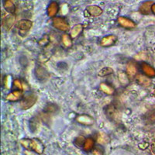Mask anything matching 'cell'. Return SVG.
Segmentation results:
<instances>
[{
    "label": "cell",
    "mask_w": 155,
    "mask_h": 155,
    "mask_svg": "<svg viewBox=\"0 0 155 155\" xmlns=\"http://www.w3.org/2000/svg\"><path fill=\"white\" fill-rule=\"evenodd\" d=\"M38 99V96L34 93H30L23 97L19 102V106L23 110H27L35 105Z\"/></svg>",
    "instance_id": "cell-1"
},
{
    "label": "cell",
    "mask_w": 155,
    "mask_h": 155,
    "mask_svg": "<svg viewBox=\"0 0 155 155\" xmlns=\"http://www.w3.org/2000/svg\"><path fill=\"white\" fill-rule=\"evenodd\" d=\"M29 150H34V151L39 153V154H41L44 150V146L40 140L30 139V143Z\"/></svg>",
    "instance_id": "cell-2"
},
{
    "label": "cell",
    "mask_w": 155,
    "mask_h": 155,
    "mask_svg": "<svg viewBox=\"0 0 155 155\" xmlns=\"http://www.w3.org/2000/svg\"><path fill=\"white\" fill-rule=\"evenodd\" d=\"M117 41H118V37L116 35L110 34L101 39L100 45L103 48H109V47L113 46Z\"/></svg>",
    "instance_id": "cell-3"
},
{
    "label": "cell",
    "mask_w": 155,
    "mask_h": 155,
    "mask_svg": "<svg viewBox=\"0 0 155 155\" xmlns=\"http://www.w3.org/2000/svg\"><path fill=\"white\" fill-rule=\"evenodd\" d=\"M75 120L77 121V123L84 126H92L95 123V120L92 116L87 114L78 115L76 117Z\"/></svg>",
    "instance_id": "cell-4"
},
{
    "label": "cell",
    "mask_w": 155,
    "mask_h": 155,
    "mask_svg": "<svg viewBox=\"0 0 155 155\" xmlns=\"http://www.w3.org/2000/svg\"><path fill=\"white\" fill-rule=\"evenodd\" d=\"M53 26L54 28L57 29V30L64 32L68 31V30H69V29H70L68 23L64 19H61V18H56V19H54Z\"/></svg>",
    "instance_id": "cell-5"
},
{
    "label": "cell",
    "mask_w": 155,
    "mask_h": 155,
    "mask_svg": "<svg viewBox=\"0 0 155 155\" xmlns=\"http://www.w3.org/2000/svg\"><path fill=\"white\" fill-rule=\"evenodd\" d=\"M126 73L130 80L136 78V76L137 75V67L136 63H134V61L129 62L126 67Z\"/></svg>",
    "instance_id": "cell-6"
},
{
    "label": "cell",
    "mask_w": 155,
    "mask_h": 155,
    "mask_svg": "<svg viewBox=\"0 0 155 155\" xmlns=\"http://www.w3.org/2000/svg\"><path fill=\"white\" fill-rule=\"evenodd\" d=\"M140 67L141 71L144 74L145 76H147V78H150L155 77V69L151 65H150L149 64L143 62V63L141 64Z\"/></svg>",
    "instance_id": "cell-7"
},
{
    "label": "cell",
    "mask_w": 155,
    "mask_h": 155,
    "mask_svg": "<svg viewBox=\"0 0 155 155\" xmlns=\"http://www.w3.org/2000/svg\"><path fill=\"white\" fill-rule=\"evenodd\" d=\"M23 99V92L20 90H15L5 96V100L9 102H17Z\"/></svg>",
    "instance_id": "cell-8"
},
{
    "label": "cell",
    "mask_w": 155,
    "mask_h": 155,
    "mask_svg": "<svg viewBox=\"0 0 155 155\" xmlns=\"http://www.w3.org/2000/svg\"><path fill=\"white\" fill-rule=\"evenodd\" d=\"M106 116L109 119L111 120H114L118 117V110L113 105L110 104L106 108Z\"/></svg>",
    "instance_id": "cell-9"
},
{
    "label": "cell",
    "mask_w": 155,
    "mask_h": 155,
    "mask_svg": "<svg viewBox=\"0 0 155 155\" xmlns=\"http://www.w3.org/2000/svg\"><path fill=\"white\" fill-rule=\"evenodd\" d=\"M99 89H100L101 92L108 95H113L115 92V88L107 82L101 83L100 85H99Z\"/></svg>",
    "instance_id": "cell-10"
},
{
    "label": "cell",
    "mask_w": 155,
    "mask_h": 155,
    "mask_svg": "<svg viewBox=\"0 0 155 155\" xmlns=\"http://www.w3.org/2000/svg\"><path fill=\"white\" fill-rule=\"evenodd\" d=\"M118 22L121 27L127 29H133L136 27V23L133 22L130 19H127V18L124 17H120L118 19Z\"/></svg>",
    "instance_id": "cell-11"
},
{
    "label": "cell",
    "mask_w": 155,
    "mask_h": 155,
    "mask_svg": "<svg viewBox=\"0 0 155 155\" xmlns=\"http://www.w3.org/2000/svg\"><path fill=\"white\" fill-rule=\"evenodd\" d=\"M143 120L147 124H155V109L148 111L143 116Z\"/></svg>",
    "instance_id": "cell-12"
},
{
    "label": "cell",
    "mask_w": 155,
    "mask_h": 155,
    "mask_svg": "<svg viewBox=\"0 0 155 155\" xmlns=\"http://www.w3.org/2000/svg\"><path fill=\"white\" fill-rule=\"evenodd\" d=\"M117 77H118V80L120 83L123 86H126L130 83V78L128 77L126 71H120L117 74Z\"/></svg>",
    "instance_id": "cell-13"
},
{
    "label": "cell",
    "mask_w": 155,
    "mask_h": 155,
    "mask_svg": "<svg viewBox=\"0 0 155 155\" xmlns=\"http://www.w3.org/2000/svg\"><path fill=\"white\" fill-rule=\"evenodd\" d=\"M36 75H37V78H39V79H45V78H48L49 74H48V71L44 68L41 67V66H38L36 68Z\"/></svg>",
    "instance_id": "cell-14"
},
{
    "label": "cell",
    "mask_w": 155,
    "mask_h": 155,
    "mask_svg": "<svg viewBox=\"0 0 155 155\" xmlns=\"http://www.w3.org/2000/svg\"><path fill=\"white\" fill-rule=\"evenodd\" d=\"M61 44L66 48H71L73 45L72 37H71V35H69V34H63L61 37Z\"/></svg>",
    "instance_id": "cell-15"
},
{
    "label": "cell",
    "mask_w": 155,
    "mask_h": 155,
    "mask_svg": "<svg viewBox=\"0 0 155 155\" xmlns=\"http://www.w3.org/2000/svg\"><path fill=\"white\" fill-rule=\"evenodd\" d=\"M97 142L99 144L101 145H105L109 142V137L103 132H99L98 133L97 135Z\"/></svg>",
    "instance_id": "cell-16"
},
{
    "label": "cell",
    "mask_w": 155,
    "mask_h": 155,
    "mask_svg": "<svg viewBox=\"0 0 155 155\" xmlns=\"http://www.w3.org/2000/svg\"><path fill=\"white\" fill-rule=\"evenodd\" d=\"M94 145H95V141H94V140L92 138H86L85 144L83 146V149H84V150L85 152L92 151V150L94 149Z\"/></svg>",
    "instance_id": "cell-17"
},
{
    "label": "cell",
    "mask_w": 155,
    "mask_h": 155,
    "mask_svg": "<svg viewBox=\"0 0 155 155\" xmlns=\"http://www.w3.org/2000/svg\"><path fill=\"white\" fill-rule=\"evenodd\" d=\"M136 80L137 81L138 84H140V85H143V86L147 87L148 85H150V81H149V78H148L147 76H143L141 74H137L136 76Z\"/></svg>",
    "instance_id": "cell-18"
},
{
    "label": "cell",
    "mask_w": 155,
    "mask_h": 155,
    "mask_svg": "<svg viewBox=\"0 0 155 155\" xmlns=\"http://www.w3.org/2000/svg\"><path fill=\"white\" fill-rule=\"evenodd\" d=\"M31 27L32 23L28 20H21V21L19 22L17 25L18 28L20 30H23V31H27L31 28Z\"/></svg>",
    "instance_id": "cell-19"
},
{
    "label": "cell",
    "mask_w": 155,
    "mask_h": 155,
    "mask_svg": "<svg viewBox=\"0 0 155 155\" xmlns=\"http://www.w3.org/2000/svg\"><path fill=\"white\" fill-rule=\"evenodd\" d=\"M82 30H83V27L81 26V25L80 24L76 25V26H74V27L71 29V34H70L71 37H72L73 39L76 38V37H78L80 34H81Z\"/></svg>",
    "instance_id": "cell-20"
},
{
    "label": "cell",
    "mask_w": 155,
    "mask_h": 155,
    "mask_svg": "<svg viewBox=\"0 0 155 155\" xmlns=\"http://www.w3.org/2000/svg\"><path fill=\"white\" fill-rule=\"evenodd\" d=\"M58 109L57 105L54 104V103H48L45 108H44V113H48V114L51 115L52 113H55L57 112V110Z\"/></svg>",
    "instance_id": "cell-21"
},
{
    "label": "cell",
    "mask_w": 155,
    "mask_h": 155,
    "mask_svg": "<svg viewBox=\"0 0 155 155\" xmlns=\"http://www.w3.org/2000/svg\"><path fill=\"white\" fill-rule=\"evenodd\" d=\"M85 140L86 138H85L83 136H78L74 140V144L78 147H83L84 144H85Z\"/></svg>",
    "instance_id": "cell-22"
},
{
    "label": "cell",
    "mask_w": 155,
    "mask_h": 155,
    "mask_svg": "<svg viewBox=\"0 0 155 155\" xmlns=\"http://www.w3.org/2000/svg\"><path fill=\"white\" fill-rule=\"evenodd\" d=\"M113 73V70L111 68L106 67L102 68V70H100V71L99 72V75L101 76V77H105V76L109 75Z\"/></svg>",
    "instance_id": "cell-23"
},
{
    "label": "cell",
    "mask_w": 155,
    "mask_h": 155,
    "mask_svg": "<svg viewBox=\"0 0 155 155\" xmlns=\"http://www.w3.org/2000/svg\"><path fill=\"white\" fill-rule=\"evenodd\" d=\"M12 84H13V81H12V79H11L10 75H6L5 78H4L3 85L5 88L9 89V88H11V86H12Z\"/></svg>",
    "instance_id": "cell-24"
},
{
    "label": "cell",
    "mask_w": 155,
    "mask_h": 155,
    "mask_svg": "<svg viewBox=\"0 0 155 155\" xmlns=\"http://www.w3.org/2000/svg\"><path fill=\"white\" fill-rule=\"evenodd\" d=\"M13 88H16V90H20L23 91V83L19 79H15L13 80V84H12Z\"/></svg>",
    "instance_id": "cell-25"
},
{
    "label": "cell",
    "mask_w": 155,
    "mask_h": 155,
    "mask_svg": "<svg viewBox=\"0 0 155 155\" xmlns=\"http://www.w3.org/2000/svg\"><path fill=\"white\" fill-rule=\"evenodd\" d=\"M50 42V37L48 35H45L42 37V38L39 41V44L41 45V47H44L48 45Z\"/></svg>",
    "instance_id": "cell-26"
},
{
    "label": "cell",
    "mask_w": 155,
    "mask_h": 155,
    "mask_svg": "<svg viewBox=\"0 0 155 155\" xmlns=\"http://www.w3.org/2000/svg\"><path fill=\"white\" fill-rule=\"evenodd\" d=\"M89 9H89V12L92 16H99V15L101 14V12H102L100 9L97 7H91Z\"/></svg>",
    "instance_id": "cell-27"
},
{
    "label": "cell",
    "mask_w": 155,
    "mask_h": 155,
    "mask_svg": "<svg viewBox=\"0 0 155 155\" xmlns=\"http://www.w3.org/2000/svg\"><path fill=\"white\" fill-rule=\"evenodd\" d=\"M57 12V6L55 4H52V5L50 6L49 8V12H48V13H49L50 16H53L54 15L56 14Z\"/></svg>",
    "instance_id": "cell-28"
},
{
    "label": "cell",
    "mask_w": 155,
    "mask_h": 155,
    "mask_svg": "<svg viewBox=\"0 0 155 155\" xmlns=\"http://www.w3.org/2000/svg\"><path fill=\"white\" fill-rule=\"evenodd\" d=\"M92 155H104L99 148H94L92 151Z\"/></svg>",
    "instance_id": "cell-29"
},
{
    "label": "cell",
    "mask_w": 155,
    "mask_h": 155,
    "mask_svg": "<svg viewBox=\"0 0 155 155\" xmlns=\"http://www.w3.org/2000/svg\"><path fill=\"white\" fill-rule=\"evenodd\" d=\"M24 154H25V155H39V153H37V152L34 151V150H25Z\"/></svg>",
    "instance_id": "cell-30"
},
{
    "label": "cell",
    "mask_w": 155,
    "mask_h": 155,
    "mask_svg": "<svg viewBox=\"0 0 155 155\" xmlns=\"http://www.w3.org/2000/svg\"><path fill=\"white\" fill-rule=\"evenodd\" d=\"M150 151L152 152L153 154L155 155V142H153V143L150 144Z\"/></svg>",
    "instance_id": "cell-31"
},
{
    "label": "cell",
    "mask_w": 155,
    "mask_h": 155,
    "mask_svg": "<svg viewBox=\"0 0 155 155\" xmlns=\"http://www.w3.org/2000/svg\"><path fill=\"white\" fill-rule=\"evenodd\" d=\"M153 95L155 96V90H154V92H153Z\"/></svg>",
    "instance_id": "cell-32"
}]
</instances>
